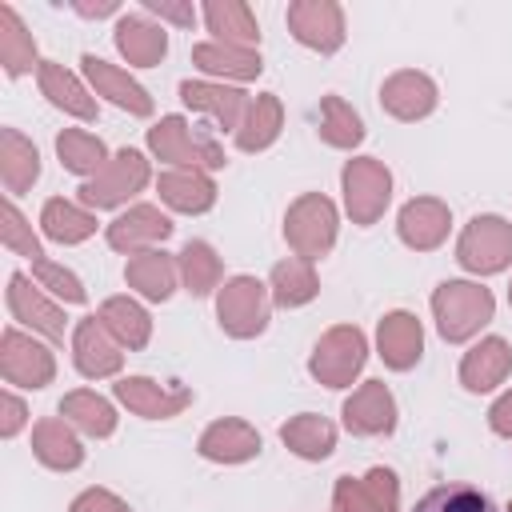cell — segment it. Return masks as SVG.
I'll return each mask as SVG.
<instances>
[{
  "label": "cell",
  "instance_id": "cell-41",
  "mask_svg": "<svg viewBox=\"0 0 512 512\" xmlns=\"http://www.w3.org/2000/svg\"><path fill=\"white\" fill-rule=\"evenodd\" d=\"M324 140L336 144V148H352L364 140V124L360 116L340 100V96H324Z\"/></svg>",
  "mask_w": 512,
  "mask_h": 512
},
{
  "label": "cell",
  "instance_id": "cell-40",
  "mask_svg": "<svg viewBox=\"0 0 512 512\" xmlns=\"http://www.w3.org/2000/svg\"><path fill=\"white\" fill-rule=\"evenodd\" d=\"M180 268H184V284L192 296H208L216 276H220V260L204 240H188L180 252Z\"/></svg>",
  "mask_w": 512,
  "mask_h": 512
},
{
  "label": "cell",
  "instance_id": "cell-12",
  "mask_svg": "<svg viewBox=\"0 0 512 512\" xmlns=\"http://www.w3.org/2000/svg\"><path fill=\"white\" fill-rule=\"evenodd\" d=\"M80 64H84V72H88L96 96H108L116 108H128L132 116H148V112H152V96H148L132 76L116 72L108 60H100V56H92V52H88Z\"/></svg>",
  "mask_w": 512,
  "mask_h": 512
},
{
  "label": "cell",
  "instance_id": "cell-30",
  "mask_svg": "<svg viewBox=\"0 0 512 512\" xmlns=\"http://www.w3.org/2000/svg\"><path fill=\"white\" fill-rule=\"evenodd\" d=\"M124 276L148 300H168L172 296V284H176V268H172V260L164 252H140V256H132L128 268H124Z\"/></svg>",
  "mask_w": 512,
  "mask_h": 512
},
{
  "label": "cell",
  "instance_id": "cell-38",
  "mask_svg": "<svg viewBox=\"0 0 512 512\" xmlns=\"http://www.w3.org/2000/svg\"><path fill=\"white\" fill-rule=\"evenodd\" d=\"M272 288H276L272 292L276 304L296 308V304H304V300L316 296V276H312V268L304 260H284V264L272 268Z\"/></svg>",
  "mask_w": 512,
  "mask_h": 512
},
{
  "label": "cell",
  "instance_id": "cell-44",
  "mask_svg": "<svg viewBox=\"0 0 512 512\" xmlns=\"http://www.w3.org/2000/svg\"><path fill=\"white\" fill-rule=\"evenodd\" d=\"M0 236H4V248L20 252V256H28V260H40V256H44L40 244H36V236H32V228L24 224V216L16 212L12 200H4V228H0Z\"/></svg>",
  "mask_w": 512,
  "mask_h": 512
},
{
  "label": "cell",
  "instance_id": "cell-33",
  "mask_svg": "<svg viewBox=\"0 0 512 512\" xmlns=\"http://www.w3.org/2000/svg\"><path fill=\"white\" fill-rule=\"evenodd\" d=\"M56 152H60V164L68 172H76V176H96L108 164L104 160V144L84 128H64L56 136Z\"/></svg>",
  "mask_w": 512,
  "mask_h": 512
},
{
  "label": "cell",
  "instance_id": "cell-2",
  "mask_svg": "<svg viewBox=\"0 0 512 512\" xmlns=\"http://www.w3.org/2000/svg\"><path fill=\"white\" fill-rule=\"evenodd\" d=\"M456 260L468 272H500L512 260V224L500 216H476L460 236Z\"/></svg>",
  "mask_w": 512,
  "mask_h": 512
},
{
  "label": "cell",
  "instance_id": "cell-20",
  "mask_svg": "<svg viewBox=\"0 0 512 512\" xmlns=\"http://www.w3.org/2000/svg\"><path fill=\"white\" fill-rule=\"evenodd\" d=\"M420 344H424V336H420L416 316L392 312V316L380 320V356H384L388 368H400V372L412 368L420 360Z\"/></svg>",
  "mask_w": 512,
  "mask_h": 512
},
{
  "label": "cell",
  "instance_id": "cell-19",
  "mask_svg": "<svg viewBox=\"0 0 512 512\" xmlns=\"http://www.w3.org/2000/svg\"><path fill=\"white\" fill-rule=\"evenodd\" d=\"M0 176H4L8 196H20L40 176V152L16 128H4L0 132Z\"/></svg>",
  "mask_w": 512,
  "mask_h": 512
},
{
  "label": "cell",
  "instance_id": "cell-28",
  "mask_svg": "<svg viewBox=\"0 0 512 512\" xmlns=\"http://www.w3.org/2000/svg\"><path fill=\"white\" fill-rule=\"evenodd\" d=\"M412 512H500V508L476 484H436L416 500Z\"/></svg>",
  "mask_w": 512,
  "mask_h": 512
},
{
  "label": "cell",
  "instance_id": "cell-34",
  "mask_svg": "<svg viewBox=\"0 0 512 512\" xmlns=\"http://www.w3.org/2000/svg\"><path fill=\"white\" fill-rule=\"evenodd\" d=\"M60 412H64L80 432H88V436H108V432L116 428L112 404H108L104 396H96V392H68V396L60 400Z\"/></svg>",
  "mask_w": 512,
  "mask_h": 512
},
{
  "label": "cell",
  "instance_id": "cell-48",
  "mask_svg": "<svg viewBox=\"0 0 512 512\" xmlns=\"http://www.w3.org/2000/svg\"><path fill=\"white\" fill-rule=\"evenodd\" d=\"M144 8H148V12H160V16L176 20V24H192V8H176V4H160V0H148Z\"/></svg>",
  "mask_w": 512,
  "mask_h": 512
},
{
  "label": "cell",
  "instance_id": "cell-16",
  "mask_svg": "<svg viewBox=\"0 0 512 512\" xmlns=\"http://www.w3.org/2000/svg\"><path fill=\"white\" fill-rule=\"evenodd\" d=\"M380 104L400 116V120H416L428 116L436 108V84L424 72H396L384 88H380Z\"/></svg>",
  "mask_w": 512,
  "mask_h": 512
},
{
  "label": "cell",
  "instance_id": "cell-21",
  "mask_svg": "<svg viewBox=\"0 0 512 512\" xmlns=\"http://www.w3.org/2000/svg\"><path fill=\"white\" fill-rule=\"evenodd\" d=\"M448 232V208L440 200H412L400 212V240L412 248H436Z\"/></svg>",
  "mask_w": 512,
  "mask_h": 512
},
{
  "label": "cell",
  "instance_id": "cell-27",
  "mask_svg": "<svg viewBox=\"0 0 512 512\" xmlns=\"http://www.w3.org/2000/svg\"><path fill=\"white\" fill-rule=\"evenodd\" d=\"M40 228H44V236L56 240V244H80V240H88V236L96 232V220H92L84 208H76L72 200H60V196H56V200L44 204Z\"/></svg>",
  "mask_w": 512,
  "mask_h": 512
},
{
  "label": "cell",
  "instance_id": "cell-14",
  "mask_svg": "<svg viewBox=\"0 0 512 512\" xmlns=\"http://www.w3.org/2000/svg\"><path fill=\"white\" fill-rule=\"evenodd\" d=\"M72 352H76V368L84 376H112L120 368V352L108 336V328L100 324V316H84L76 324V336H72Z\"/></svg>",
  "mask_w": 512,
  "mask_h": 512
},
{
  "label": "cell",
  "instance_id": "cell-29",
  "mask_svg": "<svg viewBox=\"0 0 512 512\" xmlns=\"http://www.w3.org/2000/svg\"><path fill=\"white\" fill-rule=\"evenodd\" d=\"M32 448H36V460L48 468H76L84 460V448L64 428V420H40L32 432Z\"/></svg>",
  "mask_w": 512,
  "mask_h": 512
},
{
  "label": "cell",
  "instance_id": "cell-8",
  "mask_svg": "<svg viewBox=\"0 0 512 512\" xmlns=\"http://www.w3.org/2000/svg\"><path fill=\"white\" fill-rule=\"evenodd\" d=\"M388 188H392L388 172L376 160H368V156L364 160H352L344 168V196H348V212H352L356 224H372L384 212Z\"/></svg>",
  "mask_w": 512,
  "mask_h": 512
},
{
  "label": "cell",
  "instance_id": "cell-36",
  "mask_svg": "<svg viewBox=\"0 0 512 512\" xmlns=\"http://www.w3.org/2000/svg\"><path fill=\"white\" fill-rule=\"evenodd\" d=\"M180 96L188 108H204L220 120V128H232L236 124V112L244 104V92L236 88H212V84H196V80H184L180 84Z\"/></svg>",
  "mask_w": 512,
  "mask_h": 512
},
{
  "label": "cell",
  "instance_id": "cell-17",
  "mask_svg": "<svg viewBox=\"0 0 512 512\" xmlns=\"http://www.w3.org/2000/svg\"><path fill=\"white\" fill-rule=\"evenodd\" d=\"M508 368H512L508 344H504L500 336H488V340H480V344L464 356V364H460V384H464L468 392H492V388L504 380Z\"/></svg>",
  "mask_w": 512,
  "mask_h": 512
},
{
  "label": "cell",
  "instance_id": "cell-7",
  "mask_svg": "<svg viewBox=\"0 0 512 512\" xmlns=\"http://www.w3.org/2000/svg\"><path fill=\"white\" fill-rule=\"evenodd\" d=\"M148 144L156 148V156H164L172 164H192V160H204L208 168H220L224 164V152L208 136H192V128L184 124V116H164L148 132Z\"/></svg>",
  "mask_w": 512,
  "mask_h": 512
},
{
  "label": "cell",
  "instance_id": "cell-18",
  "mask_svg": "<svg viewBox=\"0 0 512 512\" xmlns=\"http://www.w3.org/2000/svg\"><path fill=\"white\" fill-rule=\"evenodd\" d=\"M116 396L132 408V412H140V416H148V420H164V416H176L188 400H192V392L188 388H160V384H152V380H144V376H128V380H120L116 384Z\"/></svg>",
  "mask_w": 512,
  "mask_h": 512
},
{
  "label": "cell",
  "instance_id": "cell-22",
  "mask_svg": "<svg viewBox=\"0 0 512 512\" xmlns=\"http://www.w3.org/2000/svg\"><path fill=\"white\" fill-rule=\"evenodd\" d=\"M172 232V224H168V216H160L156 208H148V204H140V208H132V212H124L120 220H112L108 224V244L112 248H144V244H156V240H164Z\"/></svg>",
  "mask_w": 512,
  "mask_h": 512
},
{
  "label": "cell",
  "instance_id": "cell-13",
  "mask_svg": "<svg viewBox=\"0 0 512 512\" xmlns=\"http://www.w3.org/2000/svg\"><path fill=\"white\" fill-rule=\"evenodd\" d=\"M8 308H12V316H16L20 324L40 328L48 340H64V316H60V308L48 304V300L28 284L24 272H12V280H8Z\"/></svg>",
  "mask_w": 512,
  "mask_h": 512
},
{
  "label": "cell",
  "instance_id": "cell-1",
  "mask_svg": "<svg viewBox=\"0 0 512 512\" xmlns=\"http://www.w3.org/2000/svg\"><path fill=\"white\" fill-rule=\"evenodd\" d=\"M492 292L468 280H444L432 292V312H436V328L444 340H468L476 328H484L492 320Z\"/></svg>",
  "mask_w": 512,
  "mask_h": 512
},
{
  "label": "cell",
  "instance_id": "cell-46",
  "mask_svg": "<svg viewBox=\"0 0 512 512\" xmlns=\"http://www.w3.org/2000/svg\"><path fill=\"white\" fill-rule=\"evenodd\" d=\"M20 428H24V404L12 392H4V424H0V432L4 436H16Z\"/></svg>",
  "mask_w": 512,
  "mask_h": 512
},
{
  "label": "cell",
  "instance_id": "cell-39",
  "mask_svg": "<svg viewBox=\"0 0 512 512\" xmlns=\"http://www.w3.org/2000/svg\"><path fill=\"white\" fill-rule=\"evenodd\" d=\"M276 128H280V104H276V96H256L244 128L236 132V144L244 152H256V148H264V144L276 140Z\"/></svg>",
  "mask_w": 512,
  "mask_h": 512
},
{
  "label": "cell",
  "instance_id": "cell-9",
  "mask_svg": "<svg viewBox=\"0 0 512 512\" xmlns=\"http://www.w3.org/2000/svg\"><path fill=\"white\" fill-rule=\"evenodd\" d=\"M0 372L8 384H20V388H44L52 380V356L48 348H40L36 340L20 336L16 328H4V340H0Z\"/></svg>",
  "mask_w": 512,
  "mask_h": 512
},
{
  "label": "cell",
  "instance_id": "cell-47",
  "mask_svg": "<svg viewBox=\"0 0 512 512\" xmlns=\"http://www.w3.org/2000/svg\"><path fill=\"white\" fill-rule=\"evenodd\" d=\"M488 424H492L500 436H512V392H508V396H500V400L492 404V412H488Z\"/></svg>",
  "mask_w": 512,
  "mask_h": 512
},
{
  "label": "cell",
  "instance_id": "cell-11",
  "mask_svg": "<svg viewBox=\"0 0 512 512\" xmlns=\"http://www.w3.org/2000/svg\"><path fill=\"white\" fill-rule=\"evenodd\" d=\"M288 24H292L296 40L308 44V48L336 52L344 44V24H340V8L336 4H292L288 8Z\"/></svg>",
  "mask_w": 512,
  "mask_h": 512
},
{
  "label": "cell",
  "instance_id": "cell-4",
  "mask_svg": "<svg viewBox=\"0 0 512 512\" xmlns=\"http://www.w3.org/2000/svg\"><path fill=\"white\" fill-rule=\"evenodd\" d=\"M364 364V336L356 328H332L312 352V376L328 388H344Z\"/></svg>",
  "mask_w": 512,
  "mask_h": 512
},
{
  "label": "cell",
  "instance_id": "cell-10",
  "mask_svg": "<svg viewBox=\"0 0 512 512\" xmlns=\"http://www.w3.org/2000/svg\"><path fill=\"white\" fill-rule=\"evenodd\" d=\"M336 508L340 512H396V476L388 468H372L364 480H340L336 484Z\"/></svg>",
  "mask_w": 512,
  "mask_h": 512
},
{
  "label": "cell",
  "instance_id": "cell-43",
  "mask_svg": "<svg viewBox=\"0 0 512 512\" xmlns=\"http://www.w3.org/2000/svg\"><path fill=\"white\" fill-rule=\"evenodd\" d=\"M32 276L52 292V296H60L64 304H84L88 300V292H84V284L68 272V268H60V264H52L48 256H40V260H32Z\"/></svg>",
  "mask_w": 512,
  "mask_h": 512
},
{
  "label": "cell",
  "instance_id": "cell-32",
  "mask_svg": "<svg viewBox=\"0 0 512 512\" xmlns=\"http://www.w3.org/2000/svg\"><path fill=\"white\" fill-rule=\"evenodd\" d=\"M100 324H104L120 344H128V348H144V344H148V332H152L148 312H144L140 304L124 300V296L104 300V308H100Z\"/></svg>",
  "mask_w": 512,
  "mask_h": 512
},
{
  "label": "cell",
  "instance_id": "cell-3",
  "mask_svg": "<svg viewBox=\"0 0 512 512\" xmlns=\"http://www.w3.org/2000/svg\"><path fill=\"white\" fill-rule=\"evenodd\" d=\"M144 180H148L144 156H140L136 148H120L116 160L104 164V168L96 172V180H88V184L80 188V200L92 204V208H112V204L128 200L132 192H140Z\"/></svg>",
  "mask_w": 512,
  "mask_h": 512
},
{
  "label": "cell",
  "instance_id": "cell-15",
  "mask_svg": "<svg viewBox=\"0 0 512 512\" xmlns=\"http://www.w3.org/2000/svg\"><path fill=\"white\" fill-rule=\"evenodd\" d=\"M344 424L360 436H376V432H392L396 424V404L388 396V388L380 380H368L348 404H344Z\"/></svg>",
  "mask_w": 512,
  "mask_h": 512
},
{
  "label": "cell",
  "instance_id": "cell-31",
  "mask_svg": "<svg viewBox=\"0 0 512 512\" xmlns=\"http://www.w3.org/2000/svg\"><path fill=\"white\" fill-rule=\"evenodd\" d=\"M160 196L180 212H208L212 200H216V188L200 172H164L160 176Z\"/></svg>",
  "mask_w": 512,
  "mask_h": 512
},
{
  "label": "cell",
  "instance_id": "cell-26",
  "mask_svg": "<svg viewBox=\"0 0 512 512\" xmlns=\"http://www.w3.org/2000/svg\"><path fill=\"white\" fill-rule=\"evenodd\" d=\"M280 436H284V444H288L296 456H304V460H324V456L336 448V428H332L328 420L312 416V412H300L296 420H288V424L280 428Z\"/></svg>",
  "mask_w": 512,
  "mask_h": 512
},
{
  "label": "cell",
  "instance_id": "cell-37",
  "mask_svg": "<svg viewBox=\"0 0 512 512\" xmlns=\"http://www.w3.org/2000/svg\"><path fill=\"white\" fill-rule=\"evenodd\" d=\"M192 60H196L204 72H228V76H240V80H248V76L260 72V56L248 52V48H236V44H228V48H220V44H200V48H192Z\"/></svg>",
  "mask_w": 512,
  "mask_h": 512
},
{
  "label": "cell",
  "instance_id": "cell-42",
  "mask_svg": "<svg viewBox=\"0 0 512 512\" xmlns=\"http://www.w3.org/2000/svg\"><path fill=\"white\" fill-rule=\"evenodd\" d=\"M204 20L212 24L216 36H228V40H240V44H256L260 40V32H256V24H252L244 4H208Z\"/></svg>",
  "mask_w": 512,
  "mask_h": 512
},
{
  "label": "cell",
  "instance_id": "cell-5",
  "mask_svg": "<svg viewBox=\"0 0 512 512\" xmlns=\"http://www.w3.org/2000/svg\"><path fill=\"white\" fill-rule=\"evenodd\" d=\"M288 240L296 244V252L304 260H316L328 252L332 236H336V208L324 196H304L296 200V208L288 212Z\"/></svg>",
  "mask_w": 512,
  "mask_h": 512
},
{
  "label": "cell",
  "instance_id": "cell-24",
  "mask_svg": "<svg viewBox=\"0 0 512 512\" xmlns=\"http://www.w3.org/2000/svg\"><path fill=\"white\" fill-rule=\"evenodd\" d=\"M260 452V436L240 420H220L200 436V456L208 460H248Z\"/></svg>",
  "mask_w": 512,
  "mask_h": 512
},
{
  "label": "cell",
  "instance_id": "cell-49",
  "mask_svg": "<svg viewBox=\"0 0 512 512\" xmlns=\"http://www.w3.org/2000/svg\"><path fill=\"white\" fill-rule=\"evenodd\" d=\"M508 300H512V288H508Z\"/></svg>",
  "mask_w": 512,
  "mask_h": 512
},
{
  "label": "cell",
  "instance_id": "cell-45",
  "mask_svg": "<svg viewBox=\"0 0 512 512\" xmlns=\"http://www.w3.org/2000/svg\"><path fill=\"white\" fill-rule=\"evenodd\" d=\"M72 512H128V504L116 500V496L104 492V488H88V492H80V496L72 500Z\"/></svg>",
  "mask_w": 512,
  "mask_h": 512
},
{
  "label": "cell",
  "instance_id": "cell-25",
  "mask_svg": "<svg viewBox=\"0 0 512 512\" xmlns=\"http://www.w3.org/2000/svg\"><path fill=\"white\" fill-rule=\"evenodd\" d=\"M40 88H44V96H48L56 108H64V112H72V116H80V120H92V116H96L92 96H88V92L80 88V80L68 76L56 60H40Z\"/></svg>",
  "mask_w": 512,
  "mask_h": 512
},
{
  "label": "cell",
  "instance_id": "cell-23",
  "mask_svg": "<svg viewBox=\"0 0 512 512\" xmlns=\"http://www.w3.org/2000/svg\"><path fill=\"white\" fill-rule=\"evenodd\" d=\"M116 48H120L136 68H148V64H156V60L164 56L168 36H164V28L148 24L144 16H124V20L116 24Z\"/></svg>",
  "mask_w": 512,
  "mask_h": 512
},
{
  "label": "cell",
  "instance_id": "cell-35",
  "mask_svg": "<svg viewBox=\"0 0 512 512\" xmlns=\"http://www.w3.org/2000/svg\"><path fill=\"white\" fill-rule=\"evenodd\" d=\"M0 60H4V72L8 76H20V72H28L32 68V56H36V44H32V36L24 32V24H20V16H16V8L12 4H0Z\"/></svg>",
  "mask_w": 512,
  "mask_h": 512
},
{
  "label": "cell",
  "instance_id": "cell-6",
  "mask_svg": "<svg viewBox=\"0 0 512 512\" xmlns=\"http://www.w3.org/2000/svg\"><path fill=\"white\" fill-rule=\"evenodd\" d=\"M220 324L232 336H256L268 324V296L264 284L252 276H236L220 292Z\"/></svg>",
  "mask_w": 512,
  "mask_h": 512
}]
</instances>
